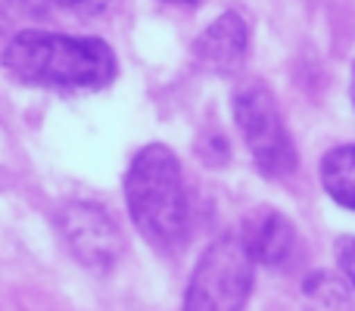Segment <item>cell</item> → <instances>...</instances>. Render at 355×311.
Returning <instances> with one entry per match:
<instances>
[{
	"instance_id": "1",
	"label": "cell",
	"mask_w": 355,
	"mask_h": 311,
	"mask_svg": "<svg viewBox=\"0 0 355 311\" xmlns=\"http://www.w3.org/2000/svg\"><path fill=\"white\" fill-rule=\"evenodd\" d=\"M3 66L22 85L100 91L116 78V56L110 44L85 35L60 31H19L3 50Z\"/></svg>"
},
{
	"instance_id": "2",
	"label": "cell",
	"mask_w": 355,
	"mask_h": 311,
	"mask_svg": "<svg viewBox=\"0 0 355 311\" xmlns=\"http://www.w3.org/2000/svg\"><path fill=\"white\" fill-rule=\"evenodd\" d=\"M125 199L135 227L147 243L175 249L187 233V193L181 162L166 143H150L131 159L125 175Z\"/></svg>"
},
{
	"instance_id": "3",
	"label": "cell",
	"mask_w": 355,
	"mask_h": 311,
	"mask_svg": "<svg viewBox=\"0 0 355 311\" xmlns=\"http://www.w3.org/2000/svg\"><path fill=\"white\" fill-rule=\"evenodd\" d=\"M252 258L240 237H221L202 252L190 277L184 308L190 311H234L243 308L252 293Z\"/></svg>"
},
{
	"instance_id": "4",
	"label": "cell",
	"mask_w": 355,
	"mask_h": 311,
	"mask_svg": "<svg viewBox=\"0 0 355 311\" xmlns=\"http://www.w3.org/2000/svg\"><path fill=\"white\" fill-rule=\"evenodd\" d=\"M234 118H237L240 134H243L246 147H250V153L265 177L293 175L296 150L268 87L265 85L243 87L237 94V100H234Z\"/></svg>"
},
{
	"instance_id": "5",
	"label": "cell",
	"mask_w": 355,
	"mask_h": 311,
	"mask_svg": "<svg viewBox=\"0 0 355 311\" xmlns=\"http://www.w3.org/2000/svg\"><path fill=\"white\" fill-rule=\"evenodd\" d=\"M56 227H60L69 252L91 271H110L125 252L122 227L106 208L94 206V202H66L56 215Z\"/></svg>"
},
{
	"instance_id": "6",
	"label": "cell",
	"mask_w": 355,
	"mask_h": 311,
	"mask_svg": "<svg viewBox=\"0 0 355 311\" xmlns=\"http://www.w3.org/2000/svg\"><path fill=\"white\" fill-rule=\"evenodd\" d=\"M240 243L250 252V258L265 268H284L293 258L296 231L281 212L275 208H259L246 218Z\"/></svg>"
},
{
	"instance_id": "7",
	"label": "cell",
	"mask_w": 355,
	"mask_h": 311,
	"mask_svg": "<svg viewBox=\"0 0 355 311\" xmlns=\"http://www.w3.org/2000/svg\"><path fill=\"white\" fill-rule=\"evenodd\" d=\"M250 28L237 12H221L206 31L193 41V56L202 69L215 75H227L243 62Z\"/></svg>"
},
{
	"instance_id": "8",
	"label": "cell",
	"mask_w": 355,
	"mask_h": 311,
	"mask_svg": "<svg viewBox=\"0 0 355 311\" xmlns=\"http://www.w3.org/2000/svg\"><path fill=\"white\" fill-rule=\"evenodd\" d=\"M321 184L334 202L355 212V143L331 150L321 159Z\"/></svg>"
},
{
	"instance_id": "9",
	"label": "cell",
	"mask_w": 355,
	"mask_h": 311,
	"mask_svg": "<svg viewBox=\"0 0 355 311\" xmlns=\"http://www.w3.org/2000/svg\"><path fill=\"white\" fill-rule=\"evenodd\" d=\"M306 293H309V299L315 302V305H340V308H346V305H352L349 302V293H346V287L340 281H334L331 274H324V271H318V274H312L309 277V283H306Z\"/></svg>"
},
{
	"instance_id": "10",
	"label": "cell",
	"mask_w": 355,
	"mask_h": 311,
	"mask_svg": "<svg viewBox=\"0 0 355 311\" xmlns=\"http://www.w3.org/2000/svg\"><path fill=\"white\" fill-rule=\"evenodd\" d=\"M53 3L62 6V10L78 12V16H97L110 6V0H53Z\"/></svg>"
},
{
	"instance_id": "11",
	"label": "cell",
	"mask_w": 355,
	"mask_h": 311,
	"mask_svg": "<svg viewBox=\"0 0 355 311\" xmlns=\"http://www.w3.org/2000/svg\"><path fill=\"white\" fill-rule=\"evenodd\" d=\"M340 268H343L346 281L355 287V237L340 243Z\"/></svg>"
},
{
	"instance_id": "12",
	"label": "cell",
	"mask_w": 355,
	"mask_h": 311,
	"mask_svg": "<svg viewBox=\"0 0 355 311\" xmlns=\"http://www.w3.org/2000/svg\"><path fill=\"white\" fill-rule=\"evenodd\" d=\"M16 10H22V12H31V16H41V12H50L53 10V0H10Z\"/></svg>"
},
{
	"instance_id": "13",
	"label": "cell",
	"mask_w": 355,
	"mask_h": 311,
	"mask_svg": "<svg viewBox=\"0 0 355 311\" xmlns=\"http://www.w3.org/2000/svg\"><path fill=\"white\" fill-rule=\"evenodd\" d=\"M162 3H184V6H193V3H200V0H162Z\"/></svg>"
},
{
	"instance_id": "14",
	"label": "cell",
	"mask_w": 355,
	"mask_h": 311,
	"mask_svg": "<svg viewBox=\"0 0 355 311\" xmlns=\"http://www.w3.org/2000/svg\"><path fill=\"white\" fill-rule=\"evenodd\" d=\"M349 91H352V103H355V66H352V81H349Z\"/></svg>"
}]
</instances>
